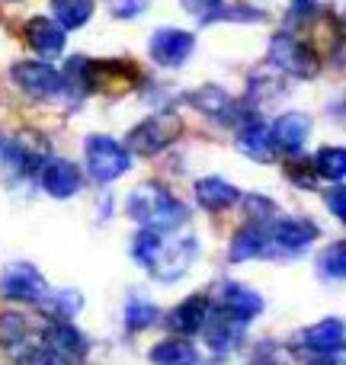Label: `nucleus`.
Here are the masks:
<instances>
[{
  "mask_svg": "<svg viewBox=\"0 0 346 365\" xmlns=\"http://www.w3.org/2000/svg\"><path fill=\"white\" fill-rule=\"evenodd\" d=\"M126 212H128V218L138 221L141 227L158 231V234H171L189 221V208L176 199L171 189L154 180L138 182V186L128 192Z\"/></svg>",
  "mask_w": 346,
  "mask_h": 365,
  "instance_id": "f257e3e1",
  "label": "nucleus"
},
{
  "mask_svg": "<svg viewBox=\"0 0 346 365\" xmlns=\"http://www.w3.org/2000/svg\"><path fill=\"white\" fill-rule=\"evenodd\" d=\"M83 167L87 177L100 186H109L119 177H126L132 167V151L113 135H87L83 138Z\"/></svg>",
  "mask_w": 346,
  "mask_h": 365,
  "instance_id": "f03ea898",
  "label": "nucleus"
},
{
  "mask_svg": "<svg viewBox=\"0 0 346 365\" xmlns=\"http://www.w3.org/2000/svg\"><path fill=\"white\" fill-rule=\"evenodd\" d=\"M183 135V122L176 113H154L148 119H141L138 125L128 132L126 148L135 154H145V158H154V154L167 151L176 138Z\"/></svg>",
  "mask_w": 346,
  "mask_h": 365,
  "instance_id": "7ed1b4c3",
  "label": "nucleus"
},
{
  "mask_svg": "<svg viewBox=\"0 0 346 365\" xmlns=\"http://www.w3.org/2000/svg\"><path fill=\"white\" fill-rule=\"evenodd\" d=\"M270 61L276 64L279 71L292 77H302V81H311V77L321 74V58L311 48L308 42H298L292 32H276L270 38Z\"/></svg>",
  "mask_w": 346,
  "mask_h": 365,
  "instance_id": "20e7f679",
  "label": "nucleus"
},
{
  "mask_svg": "<svg viewBox=\"0 0 346 365\" xmlns=\"http://www.w3.org/2000/svg\"><path fill=\"white\" fill-rule=\"evenodd\" d=\"M10 81L23 90L32 100H51L64 90V77L61 71H55L49 61L42 58H26V61H16L10 68Z\"/></svg>",
  "mask_w": 346,
  "mask_h": 365,
  "instance_id": "39448f33",
  "label": "nucleus"
},
{
  "mask_svg": "<svg viewBox=\"0 0 346 365\" xmlns=\"http://www.w3.org/2000/svg\"><path fill=\"white\" fill-rule=\"evenodd\" d=\"M42 349L55 359V365H81L90 353V340L71 321H49L42 334Z\"/></svg>",
  "mask_w": 346,
  "mask_h": 365,
  "instance_id": "423d86ee",
  "label": "nucleus"
},
{
  "mask_svg": "<svg viewBox=\"0 0 346 365\" xmlns=\"http://www.w3.org/2000/svg\"><path fill=\"white\" fill-rule=\"evenodd\" d=\"M49 295L45 276L32 263H10L0 272V298L19 304H42V298Z\"/></svg>",
  "mask_w": 346,
  "mask_h": 365,
  "instance_id": "0eeeda50",
  "label": "nucleus"
},
{
  "mask_svg": "<svg viewBox=\"0 0 346 365\" xmlns=\"http://www.w3.org/2000/svg\"><path fill=\"white\" fill-rule=\"evenodd\" d=\"M195 257H199V240L195 237L164 240L158 259H154V266L148 272H151L158 282H176V279H183L189 269H193Z\"/></svg>",
  "mask_w": 346,
  "mask_h": 365,
  "instance_id": "6e6552de",
  "label": "nucleus"
},
{
  "mask_svg": "<svg viewBox=\"0 0 346 365\" xmlns=\"http://www.w3.org/2000/svg\"><path fill=\"white\" fill-rule=\"evenodd\" d=\"M195 48V36L186 29H176V26H164L151 36L148 42V55H151L154 64L161 68H180Z\"/></svg>",
  "mask_w": 346,
  "mask_h": 365,
  "instance_id": "1a4fd4ad",
  "label": "nucleus"
},
{
  "mask_svg": "<svg viewBox=\"0 0 346 365\" xmlns=\"http://www.w3.org/2000/svg\"><path fill=\"white\" fill-rule=\"evenodd\" d=\"M295 343L311 356H337L346 353V324L340 317H324V321L305 327L295 336Z\"/></svg>",
  "mask_w": 346,
  "mask_h": 365,
  "instance_id": "9d476101",
  "label": "nucleus"
},
{
  "mask_svg": "<svg viewBox=\"0 0 346 365\" xmlns=\"http://www.w3.org/2000/svg\"><path fill=\"white\" fill-rule=\"evenodd\" d=\"M39 186L51 195V199H71L81 192L83 173L77 164H71L68 158H49L45 167L39 170Z\"/></svg>",
  "mask_w": 346,
  "mask_h": 365,
  "instance_id": "9b49d317",
  "label": "nucleus"
},
{
  "mask_svg": "<svg viewBox=\"0 0 346 365\" xmlns=\"http://www.w3.org/2000/svg\"><path fill=\"white\" fill-rule=\"evenodd\" d=\"M321 237V227L308 218H276L270 225V240L273 250H285V253H298L308 244Z\"/></svg>",
  "mask_w": 346,
  "mask_h": 365,
  "instance_id": "f8f14e48",
  "label": "nucleus"
},
{
  "mask_svg": "<svg viewBox=\"0 0 346 365\" xmlns=\"http://www.w3.org/2000/svg\"><path fill=\"white\" fill-rule=\"evenodd\" d=\"M234 145H238L240 154H247L250 160H260V164H273L276 160V141H273V132L266 122L260 119H244L238 125V135H234Z\"/></svg>",
  "mask_w": 346,
  "mask_h": 365,
  "instance_id": "ddd939ff",
  "label": "nucleus"
},
{
  "mask_svg": "<svg viewBox=\"0 0 346 365\" xmlns=\"http://www.w3.org/2000/svg\"><path fill=\"white\" fill-rule=\"evenodd\" d=\"M189 106L199 109V113H205L208 119H218V122H244L240 119V106L238 100H234L228 90H221L218 83H205V87L193 90V93L186 96Z\"/></svg>",
  "mask_w": 346,
  "mask_h": 365,
  "instance_id": "4468645a",
  "label": "nucleus"
},
{
  "mask_svg": "<svg viewBox=\"0 0 346 365\" xmlns=\"http://www.w3.org/2000/svg\"><path fill=\"white\" fill-rule=\"evenodd\" d=\"M26 45L36 51L42 61H51V58H61L64 55V29L49 16H32L26 19Z\"/></svg>",
  "mask_w": 346,
  "mask_h": 365,
  "instance_id": "2eb2a0df",
  "label": "nucleus"
},
{
  "mask_svg": "<svg viewBox=\"0 0 346 365\" xmlns=\"http://www.w3.org/2000/svg\"><path fill=\"white\" fill-rule=\"evenodd\" d=\"M218 311H225L228 317L240 324H250L263 314V298H260V292L247 289L240 282H225L218 295Z\"/></svg>",
  "mask_w": 346,
  "mask_h": 365,
  "instance_id": "dca6fc26",
  "label": "nucleus"
},
{
  "mask_svg": "<svg viewBox=\"0 0 346 365\" xmlns=\"http://www.w3.org/2000/svg\"><path fill=\"white\" fill-rule=\"evenodd\" d=\"M244 327L247 324L234 321V317H228L225 311L215 308L212 314H208L205 327H202V336H205V343H208L212 353L228 356V353H234V349L240 346V340H244Z\"/></svg>",
  "mask_w": 346,
  "mask_h": 365,
  "instance_id": "f3484780",
  "label": "nucleus"
},
{
  "mask_svg": "<svg viewBox=\"0 0 346 365\" xmlns=\"http://www.w3.org/2000/svg\"><path fill=\"white\" fill-rule=\"evenodd\" d=\"M270 250H273L270 225H257V221H247V225L231 237V247H228V259H231V263H247V259H257V257H270Z\"/></svg>",
  "mask_w": 346,
  "mask_h": 365,
  "instance_id": "a211bd4d",
  "label": "nucleus"
},
{
  "mask_svg": "<svg viewBox=\"0 0 346 365\" xmlns=\"http://www.w3.org/2000/svg\"><path fill=\"white\" fill-rule=\"evenodd\" d=\"M208 314H212V302L205 295H189L167 314V327L176 336H195V334H202Z\"/></svg>",
  "mask_w": 346,
  "mask_h": 365,
  "instance_id": "6ab92c4d",
  "label": "nucleus"
},
{
  "mask_svg": "<svg viewBox=\"0 0 346 365\" xmlns=\"http://www.w3.org/2000/svg\"><path fill=\"white\" fill-rule=\"evenodd\" d=\"M270 132H273V141H276V151L298 154L311 135V119L305 113H283L270 125Z\"/></svg>",
  "mask_w": 346,
  "mask_h": 365,
  "instance_id": "aec40b11",
  "label": "nucleus"
},
{
  "mask_svg": "<svg viewBox=\"0 0 346 365\" xmlns=\"http://www.w3.org/2000/svg\"><path fill=\"white\" fill-rule=\"evenodd\" d=\"M193 192H195V202H199L205 212H225V208H231L240 202V189L234 186V182L221 180V177L195 180Z\"/></svg>",
  "mask_w": 346,
  "mask_h": 365,
  "instance_id": "412c9836",
  "label": "nucleus"
},
{
  "mask_svg": "<svg viewBox=\"0 0 346 365\" xmlns=\"http://www.w3.org/2000/svg\"><path fill=\"white\" fill-rule=\"evenodd\" d=\"M148 359L151 365H199V353L186 336H167V340L154 343Z\"/></svg>",
  "mask_w": 346,
  "mask_h": 365,
  "instance_id": "4be33fe9",
  "label": "nucleus"
},
{
  "mask_svg": "<svg viewBox=\"0 0 346 365\" xmlns=\"http://www.w3.org/2000/svg\"><path fill=\"white\" fill-rule=\"evenodd\" d=\"M96 4L93 0H51V13H55V23L61 26L64 32L71 29H83L93 16Z\"/></svg>",
  "mask_w": 346,
  "mask_h": 365,
  "instance_id": "5701e85b",
  "label": "nucleus"
},
{
  "mask_svg": "<svg viewBox=\"0 0 346 365\" xmlns=\"http://www.w3.org/2000/svg\"><path fill=\"white\" fill-rule=\"evenodd\" d=\"M315 173L317 180H327V182H343L346 177V148L340 145H327L315 154Z\"/></svg>",
  "mask_w": 346,
  "mask_h": 365,
  "instance_id": "b1692460",
  "label": "nucleus"
},
{
  "mask_svg": "<svg viewBox=\"0 0 346 365\" xmlns=\"http://www.w3.org/2000/svg\"><path fill=\"white\" fill-rule=\"evenodd\" d=\"M81 308H83V298H81V292H74V289L51 292V295L42 298V311L49 314V321H71Z\"/></svg>",
  "mask_w": 346,
  "mask_h": 365,
  "instance_id": "393cba45",
  "label": "nucleus"
},
{
  "mask_svg": "<svg viewBox=\"0 0 346 365\" xmlns=\"http://www.w3.org/2000/svg\"><path fill=\"white\" fill-rule=\"evenodd\" d=\"M317 272H321V279H330V282L346 279V240H334V244L324 247V253L317 257Z\"/></svg>",
  "mask_w": 346,
  "mask_h": 365,
  "instance_id": "a878e982",
  "label": "nucleus"
},
{
  "mask_svg": "<svg viewBox=\"0 0 346 365\" xmlns=\"http://www.w3.org/2000/svg\"><path fill=\"white\" fill-rule=\"evenodd\" d=\"M161 247H164V234L141 227L132 240V259L138 266H145V269H151L154 259H158V253H161Z\"/></svg>",
  "mask_w": 346,
  "mask_h": 365,
  "instance_id": "bb28decb",
  "label": "nucleus"
},
{
  "mask_svg": "<svg viewBox=\"0 0 346 365\" xmlns=\"http://www.w3.org/2000/svg\"><path fill=\"white\" fill-rule=\"evenodd\" d=\"M126 330H132V334H138V330H148L151 324H158L161 311L154 302H145V298H132V302L126 304Z\"/></svg>",
  "mask_w": 346,
  "mask_h": 365,
  "instance_id": "cd10ccee",
  "label": "nucleus"
},
{
  "mask_svg": "<svg viewBox=\"0 0 346 365\" xmlns=\"http://www.w3.org/2000/svg\"><path fill=\"white\" fill-rule=\"evenodd\" d=\"M26 334H29V327H26L23 314H13V311L0 314V343H6V346H19V343L26 340Z\"/></svg>",
  "mask_w": 346,
  "mask_h": 365,
  "instance_id": "c85d7f7f",
  "label": "nucleus"
},
{
  "mask_svg": "<svg viewBox=\"0 0 346 365\" xmlns=\"http://www.w3.org/2000/svg\"><path fill=\"white\" fill-rule=\"evenodd\" d=\"M183 10L193 13L195 19H202V23H215L221 13V6H225V0H180Z\"/></svg>",
  "mask_w": 346,
  "mask_h": 365,
  "instance_id": "c756f323",
  "label": "nucleus"
},
{
  "mask_svg": "<svg viewBox=\"0 0 346 365\" xmlns=\"http://www.w3.org/2000/svg\"><path fill=\"white\" fill-rule=\"evenodd\" d=\"M148 4H151V0H106L109 13H113L116 19H135V16H141V13L148 10Z\"/></svg>",
  "mask_w": 346,
  "mask_h": 365,
  "instance_id": "7c9ffc66",
  "label": "nucleus"
},
{
  "mask_svg": "<svg viewBox=\"0 0 346 365\" xmlns=\"http://www.w3.org/2000/svg\"><path fill=\"white\" fill-rule=\"evenodd\" d=\"M324 202H327L330 215H334V218H340L343 225H346V186H343V182H337L334 189H327Z\"/></svg>",
  "mask_w": 346,
  "mask_h": 365,
  "instance_id": "2f4dec72",
  "label": "nucleus"
},
{
  "mask_svg": "<svg viewBox=\"0 0 346 365\" xmlns=\"http://www.w3.org/2000/svg\"><path fill=\"white\" fill-rule=\"evenodd\" d=\"M289 180L298 182V186H315V180H311V173H315V164H289ZM317 177V173H315Z\"/></svg>",
  "mask_w": 346,
  "mask_h": 365,
  "instance_id": "473e14b6",
  "label": "nucleus"
},
{
  "mask_svg": "<svg viewBox=\"0 0 346 365\" xmlns=\"http://www.w3.org/2000/svg\"><path fill=\"white\" fill-rule=\"evenodd\" d=\"M16 365H55V359H51V356L39 346V349H26V353L19 356Z\"/></svg>",
  "mask_w": 346,
  "mask_h": 365,
  "instance_id": "72a5a7b5",
  "label": "nucleus"
},
{
  "mask_svg": "<svg viewBox=\"0 0 346 365\" xmlns=\"http://www.w3.org/2000/svg\"><path fill=\"white\" fill-rule=\"evenodd\" d=\"M317 13V0H292V16L311 19Z\"/></svg>",
  "mask_w": 346,
  "mask_h": 365,
  "instance_id": "f704fd0d",
  "label": "nucleus"
},
{
  "mask_svg": "<svg viewBox=\"0 0 346 365\" xmlns=\"http://www.w3.org/2000/svg\"><path fill=\"white\" fill-rule=\"evenodd\" d=\"M311 365H346L343 359H337V356H317Z\"/></svg>",
  "mask_w": 346,
  "mask_h": 365,
  "instance_id": "c9c22d12",
  "label": "nucleus"
},
{
  "mask_svg": "<svg viewBox=\"0 0 346 365\" xmlns=\"http://www.w3.org/2000/svg\"><path fill=\"white\" fill-rule=\"evenodd\" d=\"M247 365H279V362H273L270 356H257V359H250Z\"/></svg>",
  "mask_w": 346,
  "mask_h": 365,
  "instance_id": "e433bc0d",
  "label": "nucleus"
}]
</instances>
